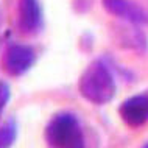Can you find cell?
<instances>
[{"label":"cell","instance_id":"1","mask_svg":"<svg viewBox=\"0 0 148 148\" xmlns=\"http://www.w3.org/2000/svg\"><path fill=\"white\" fill-rule=\"evenodd\" d=\"M78 92L92 105H108L115 95V78L109 66L101 59L92 61L78 79Z\"/></svg>","mask_w":148,"mask_h":148},{"label":"cell","instance_id":"2","mask_svg":"<svg viewBox=\"0 0 148 148\" xmlns=\"http://www.w3.org/2000/svg\"><path fill=\"white\" fill-rule=\"evenodd\" d=\"M45 140L51 148H86L84 134L72 112L53 115L45 126Z\"/></svg>","mask_w":148,"mask_h":148},{"label":"cell","instance_id":"3","mask_svg":"<svg viewBox=\"0 0 148 148\" xmlns=\"http://www.w3.org/2000/svg\"><path fill=\"white\" fill-rule=\"evenodd\" d=\"M36 62L33 47L25 44H11L2 56V69L10 77H22Z\"/></svg>","mask_w":148,"mask_h":148},{"label":"cell","instance_id":"4","mask_svg":"<svg viewBox=\"0 0 148 148\" xmlns=\"http://www.w3.org/2000/svg\"><path fill=\"white\" fill-rule=\"evenodd\" d=\"M120 119L131 128H140L148 122V94H137L122 101Z\"/></svg>","mask_w":148,"mask_h":148},{"label":"cell","instance_id":"5","mask_svg":"<svg viewBox=\"0 0 148 148\" xmlns=\"http://www.w3.org/2000/svg\"><path fill=\"white\" fill-rule=\"evenodd\" d=\"M103 6L111 16L122 19L123 22L134 25H143L148 22L145 11L130 0H103Z\"/></svg>","mask_w":148,"mask_h":148},{"label":"cell","instance_id":"6","mask_svg":"<svg viewBox=\"0 0 148 148\" xmlns=\"http://www.w3.org/2000/svg\"><path fill=\"white\" fill-rule=\"evenodd\" d=\"M42 27L39 0H19V28L25 34H34Z\"/></svg>","mask_w":148,"mask_h":148},{"label":"cell","instance_id":"7","mask_svg":"<svg viewBox=\"0 0 148 148\" xmlns=\"http://www.w3.org/2000/svg\"><path fill=\"white\" fill-rule=\"evenodd\" d=\"M119 42L122 44V47L133 50L136 53H145L148 49L147 36L140 30V25L125 27L119 34Z\"/></svg>","mask_w":148,"mask_h":148},{"label":"cell","instance_id":"8","mask_svg":"<svg viewBox=\"0 0 148 148\" xmlns=\"http://www.w3.org/2000/svg\"><path fill=\"white\" fill-rule=\"evenodd\" d=\"M17 139V123L14 119L0 125V148H11Z\"/></svg>","mask_w":148,"mask_h":148},{"label":"cell","instance_id":"9","mask_svg":"<svg viewBox=\"0 0 148 148\" xmlns=\"http://www.w3.org/2000/svg\"><path fill=\"white\" fill-rule=\"evenodd\" d=\"M10 98H11V87L6 81L0 79V117H2L3 111H5L6 105L10 103Z\"/></svg>","mask_w":148,"mask_h":148},{"label":"cell","instance_id":"10","mask_svg":"<svg viewBox=\"0 0 148 148\" xmlns=\"http://www.w3.org/2000/svg\"><path fill=\"white\" fill-rule=\"evenodd\" d=\"M142 148H148V142H147V143H145V145H143Z\"/></svg>","mask_w":148,"mask_h":148}]
</instances>
